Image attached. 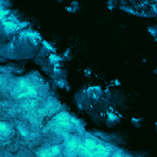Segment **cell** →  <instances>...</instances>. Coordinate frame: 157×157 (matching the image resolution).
<instances>
[{
	"mask_svg": "<svg viewBox=\"0 0 157 157\" xmlns=\"http://www.w3.org/2000/svg\"><path fill=\"white\" fill-rule=\"evenodd\" d=\"M0 131H1V140L2 144H5L6 140H10V136L13 135V126L10 121H6L5 119L1 120V125H0Z\"/></svg>",
	"mask_w": 157,
	"mask_h": 157,
	"instance_id": "obj_1",
	"label": "cell"
}]
</instances>
